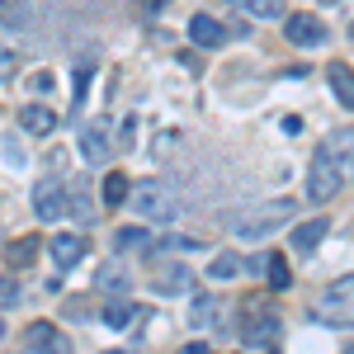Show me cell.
Listing matches in <instances>:
<instances>
[{"label":"cell","mask_w":354,"mask_h":354,"mask_svg":"<svg viewBox=\"0 0 354 354\" xmlns=\"http://www.w3.org/2000/svg\"><path fill=\"white\" fill-rule=\"evenodd\" d=\"M28 90H33V95H48V90H53V76H48V71L28 76Z\"/></svg>","instance_id":"83f0119b"},{"label":"cell","mask_w":354,"mask_h":354,"mask_svg":"<svg viewBox=\"0 0 354 354\" xmlns=\"http://www.w3.org/2000/svg\"><path fill=\"white\" fill-rule=\"evenodd\" d=\"M95 283H100L104 293H128V270H123V265H104V270L95 274Z\"/></svg>","instance_id":"44dd1931"},{"label":"cell","mask_w":354,"mask_h":354,"mask_svg":"<svg viewBox=\"0 0 354 354\" xmlns=\"http://www.w3.org/2000/svg\"><path fill=\"white\" fill-rule=\"evenodd\" d=\"M340 165H335V156H330L326 147L322 151H312V161H307V203H330L335 194H340Z\"/></svg>","instance_id":"277c9868"},{"label":"cell","mask_w":354,"mask_h":354,"mask_svg":"<svg viewBox=\"0 0 354 354\" xmlns=\"http://www.w3.org/2000/svg\"><path fill=\"white\" fill-rule=\"evenodd\" d=\"M19 302V283L15 279H0V307H15Z\"/></svg>","instance_id":"484cf974"},{"label":"cell","mask_w":354,"mask_h":354,"mask_svg":"<svg viewBox=\"0 0 354 354\" xmlns=\"http://www.w3.org/2000/svg\"><path fill=\"white\" fill-rule=\"evenodd\" d=\"M133 137H137V118H123V128H118V147L133 151Z\"/></svg>","instance_id":"4316f807"},{"label":"cell","mask_w":354,"mask_h":354,"mask_svg":"<svg viewBox=\"0 0 354 354\" xmlns=\"http://www.w3.org/2000/svg\"><path fill=\"white\" fill-rule=\"evenodd\" d=\"M128 189H133V185H128V175H123V170H113V175H104V185H100V198H104L109 208H118V203H128Z\"/></svg>","instance_id":"e0dca14e"},{"label":"cell","mask_w":354,"mask_h":354,"mask_svg":"<svg viewBox=\"0 0 354 354\" xmlns=\"http://www.w3.org/2000/svg\"><path fill=\"white\" fill-rule=\"evenodd\" d=\"M236 274H241V260H236V255H232V250H222V255H213V265H208V279H236Z\"/></svg>","instance_id":"cb8c5ba5"},{"label":"cell","mask_w":354,"mask_h":354,"mask_svg":"<svg viewBox=\"0 0 354 354\" xmlns=\"http://www.w3.org/2000/svg\"><path fill=\"white\" fill-rule=\"evenodd\" d=\"M0 340H5V322H0Z\"/></svg>","instance_id":"1f68e13d"},{"label":"cell","mask_w":354,"mask_h":354,"mask_svg":"<svg viewBox=\"0 0 354 354\" xmlns=\"http://www.w3.org/2000/svg\"><path fill=\"white\" fill-rule=\"evenodd\" d=\"M165 147H175V133H161V137H156V156H165Z\"/></svg>","instance_id":"f546056e"},{"label":"cell","mask_w":354,"mask_h":354,"mask_svg":"<svg viewBox=\"0 0 354 354\" xmlns=\"http://www.w3.org/2000/svg\"><path fill=\"white\" fill-rule=\"evenodd\" d=\"M113 245H118V250H147V255H151V232H147V227H123V232L113 236Z\"/></svg>","instance_id":"ffe728a7"},{"label":"cell","mask_w":354,"mask_h":354,"mask_svg":"<svg viewBox=\"0 0 354 354\" xmlns=\"http://www.w3.org/2000/svg\"><path fill=\"white\" fill-rule=\"evenodd\" d=\"M180 354H213V350H208L203 340H189V345H185V350H180Z\"/></svg>","instance_id":"4dcf8cb0"},{"label":"cell","mask_w":354,"mask_h":354,"mask_svg":"<svg viewBox=\"0 0 354 354\" xmlns=\"http://www.w3.org/2000/svg\"><path fill=\"white\" fill-rule=\"evenodd\" d=\"M326 232H330L326 218H307L302 227H293V250H298V255H312L317 245L326 241Z\"/></svg>","instance_id":"4fadbf2b"},{"label":"cell","mask_w":354,"mask_h":354,"mask_svg":"<svg viewBox=\"0 0 354 354\" xmlns=\"http://www.w3.org/2000/svg\"><path fill=\"white\" fill-rule=\"evenodd\" d=\"M245 345H255V350H274V340H279V317L260 307V298H245Z\"/></svg>","instance_id":"8992f818"},{"label":"cell","mask_w":354,"mask_h":354,"mask_svg":"<svg viewBox=\"0 0 354 354\" xmlns=\"http://www.w3.org/2000/svg\"><path fill=\"white\" fill-rule=\"evenodd\" d=\"M38 260V236H19V241L5 245V265H15V270H24Z\"/></svg>","instance_id":"2e32d148"},{"label":"cell","mask_w":354,"mask_h":354,"mask_svg":"<svg viewBox=\"0 0 354 354\" xmlns=\"http://www.w3.org/2000/svg\"><path fill=\"white\" fill-rule=\"evenodd\" d=\"M15 66H19V57H15V53H0V81H5Z\"/></svg>","instance_id":"f1b7e54d"},{"label":"cell","mask_w":354,"mask_h":354,"mask_svg":"<svg viewBox=\"0 0 354 354\" xmlns=\"http://www.w3.org/2000/svg\"><path fill=\"white\" fill-rule=\"evenodd\" d=\"M85 250H90V241H85V236H76V232H62V236L53 241L57 270H76V260H85Z\"/></svg>","instance_id":"8fae6325"},{"label":"cell","mask_w":354,"mask_h":354,"mask_svg":"<svg viewBox=\"0 0 354 354\" xmlns=\"http://www.w3.org/2000/svg\"><path fill=\"white\" fill-rule=\"evenodd\" d=\"M109 354H123V350H109Z\"/></svg>","instance_id":"836d02e7"},{"label":"cell","mask_w":354,"mask_h":354,"mask_svg":"<svg viewBox=\"0 0 354 354\" xmlns=\"http://www.w3.org/2000/svg\"><path fill=\"white\" fill-rule=\"evenodd\" d=\"M283 38H288L293 48H322V43H326V24H322L317 15H288V19H283Z\"/></svg>","instance_id":"9c48e42d"},{"label":"cell","mask_w":354,"mask_h":354,"mask_svg":"<svg viewBox=\"0 0 354 354\" xmlns=\"http://www.w3.org/2000/svg\"><path fill=\"white\" fill-rule=\"evenodd\" d=\"M24 350L28 354H76V350H71V340H66L53 322H33V326L24 330Z\"/></svg>","instance_id":"ba28073f"},{"label":"cell","mask_w":354,"mask_h":354,"mask_svg":"<svg viewBox=\"0 0 354 354\" xmlns=\"http://www.w3.org/2000/svg\"><path fill=\"white\" fill-rule=\"evenodd\" d=\"M128 198H133L137 218L151 222V227H170V222H180V213H185V203H180L175 185H165V180H142Z\"/></svg>","instance_id":"6da1fadb"},{"label":"cell","mask_w":354,"mask_h":354,"mask_svg":"<svg viewBox=\"0 0 354 354\" xmlns=\"http://www.w3.org/2000/svg\"><path fill=\"white\" fill-rule=\"evenodd\" d=\"M19 128L33 133V137H48L57 128V113L48 109V104H24V109H19Z\"/></svg>","instance_id":"5bb4252c"},{"label":"cell","mask_w":354,"mask_h":354,"mask_svg":"<svg viewBox=\"0 0 354 354\" xmlns=\"http://www.w3.org/2000/svg\"><path fill=\"white\" fill-rule=\"evenodd\" d=\"M270 288L274 293H283V288H288V283H293V274H288V265H283V255H270Z\"/></svg>","instance_id":"d4e9b609"},{"label":"cell","mask_w":354,"mask_h":354,"mask_svg":"<svg viewBox=\"0 0 354 354\" xmlns=\"http://www.w3.org/2000/svg\"><path fill=\"white\" fill-rule=\"evenodd\" d=\"M66 208H71V189H66V185L43 180V185L33 189V213H38V222H62Z\"/></svg>","instance_id":"52a82bcc"},{"label":"cell","mask_w":354,"mask_h":354,"mask_svg":"<svg viewBox=\"0 0 354 354\" xmlns=\"http://www.w3.org/2000/svg\"><path fill=\"white\" fill-rule=\"evenodd\" d=\"M326 76H330V95H335L345 109H354V71L345 66V62H330Z\"/></svg>","instance_id":"9a60e30c"},{"label":"cell","mask_w":354,"mask_h":354,"mask_svg":"<svg viewBox=\"0 0 354 354\" xmlns=\"http://www.w3.org/2000/svg\"><path fill=\"white\" fill-rule=\"evenodd\" d=\"M109 133H104V128H100V123H85L81 128V161L85 165H104L109 161Z\"/></svg>","instance_id":"30bf717a"},{"label":"cell","mask_w":354,"mask_h":354,"mask_svg":"<svg viewBox=\"0 0 354 354\" xmlns=\"http://www.w3.org/2000/svg\"><path fill=\"white\" fill-rule=\"evenodd\" d=\"M293 218H298V203H293V198H274V203H260V208L236 213L232 232H236L241 241H265V236H274L279 227H288Z\"/></svg>","instance_id":"7a4b0ae2"},{"label":"cell","mask_w":354,"mask_h":354,"mask_svg":"<svg viewBox=\"0 0 354 354\" xmlns=\"http://www.w3.org/2000/svg\"><path fill=\"white\" fill-rule=\"evenodd\" d=\"M270 354H279V350H270Z\"/></svg>","instance_id":"e575fe53"},{"label":"cell","mask_w":354,"mask_h":354,"mask_svg":"<svg viewBox=\"0 0 354 354\" xmlns=\"http://www.w3.org/2000/svg\"><path fill=\"white\" fill-rule=\"evenodd\" d=\"M236 10L255 15V19H283V0H236Z\"/></svg>","instance_id":"7402d4cb"},{"label":"cell","mask_w":354,"mask_h":354,"mask_svg":"<svg viewBox=\"0 0 354 354\" xmlns=\"http://www.w3.org/2000/svg\"><path fill=\"white\" fill-rule=\"evenodd\" d=\"M90 76H95V57H85L81 66H76V85H71V104L81 109L85 95H90Z\"/></svg>","instance_id":"603a6c76"},{"label":"cell","mask_w":354,"mask_h":354,"mask_svg":"<svg viewBox=\"0 0 354 354\" xmlns=\"http://www.w3.org/2000/svg\"><path fill=\"white\" fill-rule=\"evenodd\" d=\"M218 317V298L213 293H198V298H189V326H208Z\"/></svg>","instance_id":"d6986e66"},{"label":"cell","mask_w":354,"mask_h":354,"mask_svg":"<svg viewBox=\"0 0 354 354\" xmlns=\"http://www.w3.org/2000/svg\"><path fill=\"white\" fill-rule=\"evenodd\" d=\"M151 293H161V298H189L194 293V270L185 260H161V265H151Z\"/></svg>","instance_id":"5b68a950"},{"label":"cell","mask_w":354,"mask_h":354,"mask_svg":"<svg viewBox=\"0 0 354 354\" xmlns=\"http://www.w3.org/2000/svg\"><path fill=\"white\" fill-rule=\"evenodd\" d=\"M312 317H317L322 326H335V330L354 326V274H340L326 293L312 302Z\"/></svg>","instance_id":"3957f363"},{"label":"cell","mask_w":354,"mask_h":354,"mask_svg":"<svg viewBox=\"0 0 354 354\" xmlns=\"http://www.w3.org/2000/svg\"><path fill=\"white\" fill-rule=\"evenodd\" d=\"M189 38L198 48H222V43H227V28H222V19H213V15H194Z\"/></svg>","instance_id":"7c38bea8"},{"label":"cell","mask_w":354,"mask_h":354,"mask_svg":"<svg viewBox=\"0 0 354 354\" xmlns=\"http://www.w3.org/2000/svg\"><path fill=\"white\" fill-rule=\"evenodd\" d=\"M326 5H340V0H326Z\"/></svg>","instance_id":"d6a6232c"},{"label":"cell","mask_w":354,"mask_h":354,"mask_svg":"<svg viewBox=\"0 0 354 354\" xmlns=\"http://www.w3.org/2000/svg\"><path fill=\"white\" fill-rule=\"evenodd\" d=\"M137 317V302H128V298H118V302H104V312H100V322H104V326H128V322H133Z\"/></svg>","instance_id":"ac0fdd59"}]
</instances>
